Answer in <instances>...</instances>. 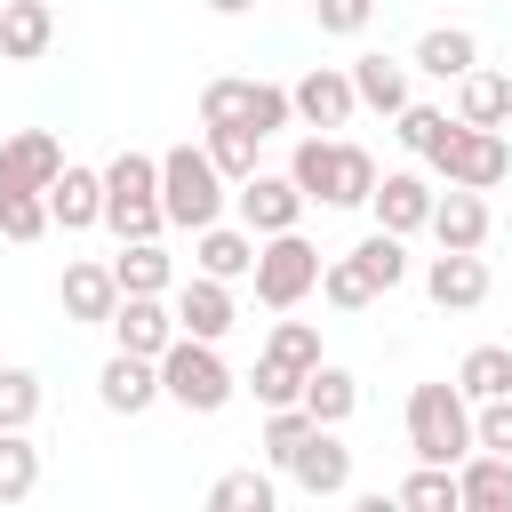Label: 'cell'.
Segmentation results:
<instances>
[{"label": "cell", "instance_id": "cell-45", "mask_svg": "<svg viewBox=\"0 0 512 512\" xmlns=\"http://www.w3.org/2000/svg\"><path fill=\"white\" fill-rule=\"evenodd\" d=\"M208 8H216V16H248L256 0H208Z\"/></svg>", "mask_w": 512, "mask_h": 512}, {"label": "cell", "instance_id": "cell-33", "mask_svg": "<svg viewBox=\"0 0 512 512\" xmlns=\"http://www.w3.org/2000/svg\"><path fill=\"white\" fill-rule=\"evenodd\" d=\"M200 144H208V160H216L224 184L256 176V144H264V136H248V128H200Z\"/></svg>", "mask_w": 512, "mask_h": 512}, {"label": "cell", "instance_id": "cell-37", "mask_svg": "<svg viewBox=\"0 0 512 512\" xmlns=\"http://www.w3.org/2000/svg\"><path fill=\"white\" fill-rule=\"evenodd\" d=\"M312 440V416H304V400H288V408H264V456L288 472V456Z\"/></svg>", "mask_w": 512, "mask_h": 512}, {"label": "cell", "instance_id": "cell-1", "mask_svg": "<svg viewBox=\"0 0 512 512\" xmlns=\"http://www.w3.org/2000/svg\"><path fill=\"white\" fill-rule=\"evenodd\" d=\"M224 200H232V184L216 176L208 144H168V152H160V216H168V224L200 232V224L224 216Z\"/></svg>", "mask_w": 512, "mask_h": 512}, {"label": "cell", "instance_id": "cell-21", "mask_svg": "<svg viewBox=\"0 0 512 512\" xmlns=\"http://www.w3.org/2000/svg\"><path fill=\"white\" fill-rule=\"evenodd\" d=\"M472 64H480V32L472 24H432L416 40V56H408V72H432V80H464Z\"/></svg>", "mask_w": 512, "mask_h": 512}, {"label": "cell", "instance_id": "cell-40", "mask_svg": "<svg viewBox=\"0 0 512 512\" xmlns=\"http://www.w3.org/2000/svg\"><path fill=\"white\" fill-rule=\"evenodd\" d=\"M320 296H328L336 312H368V304H376V288H368V272H360L352 256H336V264H320Z\"/></svg>", "mask_w": 512, "mask_h": 512}, {"label": "cell", "instance_id": "cell-15", "mask_svg": "<svg viewBox=\"0 0 512 512\" xmlns=\"http://www.w3.org/2000/svg\"><path fill=\"white\" fill-rule=\"evenodd\" d=\"M288 480H296L304 496H344V488H352V448L336 440V424H312V440L288 456Z\"/></svg>", "mask_w": 512, "mask_h": 512}, {"label": "cell", "instance_id": "cell-27", "mask_svg": "<svg viewBox=\"0 0 512 512\" xmlns=\"http://www.w3.org/2000/svg\"><path fill=\"white\" fill-rule=\"evenodd\" d=\"M368 192H376V160H368L360 144L336 136V152H328V184H320V208H368Z\"/></svg>", "mask_w": 512, "mask_h": 512}, {"label": "cell", "instance_id": "cell-19", "mask_svg": "<svg viewBox=\"0 0 512 512\" xmlns=\"http://www.w3.org/2000/svg\"><path fill=\"white\" fill-rule=\"evenodd\" d=\"M368 208H376V224L384 232H424V216H432V184L416 176V168H392V176H376V192H368Z\"/></svg>", "mask_w": 512, "mask_h": 512}, {"label": "cell", "instance_id": "cell-42", "mask_svg": "<svg viewBox=\"0 0 512 512\" xmlns=\"http://www.w3.org/2000/svg\"><path fill=\"white\" fill-rule=\"evenodd\" d=\"M312 24H320L328 40H360V32L376 24V0H312Z\"/></svg>", "mask_w": 512, "mask_h": 512}, {"label": "cell", "instance_id": "cell-25", "mask_svg": "<svg viewBox=\"0 0 512 512\" xmlns=\"http://www.w3.org/2000/svg\"><path fill=\"white\" fill-rule=\"evenodd\" d=\"M456 496H464V512H512V456L472 448L456 464Z\"/></svg>", "mask_w": 512, "mask_h": 512}, {"label": "cell", "instance_id": "cell-36", "mask_svg": "<svg viewBox=\"0 0 512 512\" xmlns=\"http://www.w3.org/2000/svg\"><path fill=\"white\" fill-rule=\"evenodd\" d=\"M248 392H256V408H288V400L304 392V368H288L280 352H256V368H248Z\"/></svg>", "mask_w": 512, "mask_h": 512}, {"label": "cell", "instance_id": "cell-3", "mask_svg": "<svg viewBox=\"0 0 512 512\" xmlns=\"http://www.w3.org/2000/svg\"><path fill=\"white\" fill-rule=\"evenodd\" d=\"M232 392H240V376L224 368L216 344L176 336V344L160 352V400H176L184 416H216V408H232Z\"/></svg>", "mask_w": 512, "mask_h": 512}, {"label": "cell", "instance_id": "cell-35", "mask_svg": "<svg viewBox=\"0 0 512 512\" xmlns=\"http://www.w3.org/2000/svg\"><path fill=\"white\" fill-rule=\"evenodd\" d=\"M296 112H288V88L280 80H248V104H240V128L248 136H280Z\"/></svg>", "mask_w": 512, "mask_h": 512}, {"label": "cell", "instance_id": "cell-39", "mask_svg": "<svg viewBox=\"0 0 512 512\" xmlns=\"http://www.w3.org/2000/svg\"><path fill=\"white\" fill-rule=\"evenodd\" d=\"M32 416H40V376L0 368V432H32Z\"/></svg>", "mask_w": 512, "mask_h": 512}, {"label": "cell", "instance_id": "cell-7", "mask_svg": "<svg viewBox=\"0 0 512 512\" xmlns=\"http://www.w3.org/2000/svg\"><path fill=\"white\" fill-rule=\"evenodd\" d=\"M232 208H240V224L264 240V232H296L312 200L296 192V176H288V168H280V176H264V168H256V176H240V184H232Z\"/></svg>", "mask_w": 512, "mask_h": 512}, {"label": "cell", "instance_id": "cell-38", "mask_svg": "<svg viewBox=\"0 0 512 512\" xmlns=\"http://www.w3.org/2000/svg\"><path fill=\"white\" fill-rule=\"evenodd\" d=\"M48 232V192H0V240L32 248Z\"/></svg>", "mask_w": 512, "mask_h": 512}, {"label": "cell", "instance_id": "cell-9", "mask_svg": "<svg viewBox=\"0 0 512 512\" xmlns=\"http://www.w3.org/2000/svg\"><path fill=\"white\" fill-rule=\"evenodd\" d=\"M424 296H432L440 312H480V304H488V256H480V248H440V256L424 264Z\"/></svg>", "mask_w": 512, "mask_h": 512}, {"label": "cell", "instance_id": "cell-29", "mask_svg": "<svg viewBox=\"0 0 512 512\" xmlns=\"http://www.w3.org/2000/svg\"><path fill=\"white\" fill-rule=\"evenodd\" d=\"M352 264H360V272H368V288H376V296H392V288H400V280H408V240H400V232H384V224H376V232H368V240H360V248H352Z\"/></svg>", "mask_w": 512, "mask_h": 512}, {"label": "cell", "instance_id": "cell-6", "mask_svg": "<svg viewBox=\"0 0 512 512\" xmlns=\"http://www.w3.org/2000/svg\"><path fill=\"white\" fill-rule=\"evenodd\" d=\"M432 168H440V184L496 192V184L512 176V144H504V128H464V120H448V136H440Z\"/></svg>", "mask_w": 512, "mask_h": 512}, {"label": "cell", "instance_id": "cell-41", "mask_svg": "<svg viewBox=\"0 0 512 512\" xmlns=\"http://www.w3.org/2000/svg\"><path fill=\"white\" fill-rule=\"evenodd\" d=\"M472 448H496V456H512V392H496V400H472Z\"/></svg>", "mask_w": 512, "mask_h": 512}, {"label": "cell", "instance_id": "cell-10", "mask_svg": "<svg viewBox=\"0 0 512 512\" xmlns=\"http://www.w3.org/2000/svg\"><path fill=\"white\" fill-rule=\"evenodd\" d=\"M288 112H296L304 128H344V120L360 112V96H352V72H344V64H312V72L288 88Z\"/></svg>", "mask_w": 512, "mask_h": 512}, {"label": "cell", "instance_id": "cell-31", "mask_svg": "<svg viewBox=\"0 0 512 512\" xmlns=\"http://www.w3.org/2000/svg\"><path fill=\"white\" fill-rule=\"evenodd\" d=\"M40 488V448L24 432H0V504H24Z\"/></svg>", "mask_w": 512, "mask_h": 512}, {"label": "cell", "instance_id": "cell-11", "mask_svg": "<svg viewBox=\"0 0 512 512\" xmlns=\"http://www.w3.org/2000/svg\"><path fill=\"white\" fill-rule=\"evenodd\" d=\"M56 168H64V144H56L48 128H16V136H0V192H48Z\"/></svg>", "mask_w": 512, "mask_h": 512}, {"label": "cell", "instance_id": "cell-13", "mask_svg": "<svg viewBox=\"0 0 512 512\" xmlns=\"http://www.w3.org/2000/svg\"><path fill=\"white\" fill-rule=\"evenodd\" d=\"M104 328H112L120 352H144V360H160V352L176 344V312H168V296H120Z\"/></svg>", "mask_w": 512, "mask_h": 512}, {"label": "cell", "instance_id": "cell-16", "mask_svg": "<svg viewBox=\"0 0 512 512\" xmlns=\"http://www.w3.org/2000/svg\"><path fill=\"white\" fill-rule=\"evenodd\" d=\"M48 224H64V232L104 224V168L64 160V168H56V184H48Z\"/></svg>", "mask_w": 512, "mask_h": 512}, {"label": "cell", "instance_id": "cell-2", "mask_svg": "<svg viewBox=\"0 0 512 512\" xmlns=\"http://www.w3.org/2000/svg\"><path fill=\"white\" fill-rule=\"evenodd\" d=\"M408 448H416V464H464L472 456V400L456 392V376L408 392Z\"/></svg>", "mask_w": 512, "mask_h": 512}, {"label": "cell", "instance_id": "cell-20", "mask_svg": "<svg viewBox=\"0 0 512 512\" xmlns=\"http://www.w3.org/2000/svg\"><path fill=\"white\" fill-rule=\"evenodd\" d=\"M192 264H200V272H216V280H248V272H256V232L216 216V224H200V232H192Z\"/></svg>", "mask_w": 512, "mask_h": 512}, {"label": "cell", "instance_id": "cell-44", "mask_svg": "<svg viewBox=\"0 0 512 512\" xmlns=\"http://www.w3.org/2000/svg\"><path fill=\"white\" fill-rule=\"evenodd\" d=\"M240 104H248V80H208L200 88V128H240Z\"/></svg>", "mask_w": 512, "mask_h": 512}, {"label": "cell", "instance_id": "cell-14", "mask_svg": "<svg viewBox=\"0 0 512 512\" xmlns=\"http://www.w3.org/2000/svg\"><path fill=\"white\" fill-rule=\"evenodd\" d=\"M96 400H104L112 416H144V408L160 400V360H144V352H120V344H112V360L96 368Z\"/></svg>", "mask_w": 512, "mask_h": 512}, {"label": "cell", "instance_id": "cell-24", "mask_svg": "<svg viewBox=\"0 0 512 512\" xmlns=\"http://www.w3.org/2000/svg\"><path fill=\"white\" fill-rule=\"evenodd\" d=\"M296 400H304V416H312V424H352V408H360V376H352V368H336V360H312Z\"/></svg>", "mask_w": 512, "mask_h": 512}, {"label": "cell", "instance_id": "cell-12", "mask_svg": "<svg viewBox=\"0 0 512 512\" xmlns=\"http://www.w3.org/2000/svg\"><path fill=\"white\" fill-rule=\"evenodd\" d=\"M424 232L440 240V248H488V192H472V184H448V192H432V216H424Z\"/></svg>", "mask_w": 512, "mask_h": 512}, {"label": "cell", "instance_id": "cell-34", "mask_svg": "<svg viewBox=\"0 0 512 512\" xmlns=\"http://www.w3.org/2000/svg\"><path fill=\"white\" fill-rule=\"evenodd\" d=\"M272 504H280V488L264 472H224L208 488V512H272Z\"/></svg>", "mask_w": 512, "mask_h": 512}, {"label": "cell", "instance_id": "cell-22", "mask_svg": "<svg viewBox=\"0 0 512 512\" xmlns=\"http://www.w3.org/2000/svg\"><path fill=\"white\" fill-rule=\"evenodd\" d=\"M456 120H464V128H512V72L472 64V72L456 80Z\"/></svg>", "mask_w": 512, "mask_h": 512}, {"label": "cell", "instance_id": "cell-18", "mask_svg": "<svg viewBox=\"0 0 512 512\" xmlns=\"http://www.w3.org/2000/svg\"><path fill=\"white\" fill-rule=\"evenodd\" d=\"M56 40V0H0V64H40Z\"/></svg>", "mask_w": 512, "mask_h": 512}, {"label": "cell", "instance_id": "cell-30", "mask_svg": "<svg viewBox=\"0 0 512 512\" xmlns=\"http://www.w3.org/2000/svg\"><path fill=\"white\" fill-rule=\"evenodd\" d=\"M392 496H400L408 512H464V496H456V464H416Z\"/></svg>", "mask_w": 512, "mask_h": 512}, {"label": "cell", "instance_id": "cell-28", "mask_svg": "<svg viewBox=\"0 0 512 512\" xmlns=\"http://www.w3.org/2000/svg\"><path fill=\"white\" fill-rule=\"evenodd\" d=\"M456 392H464V400L512 392V344H472V352L456 360Z\"/></svg>", "mask_w": 512, "mask_h": 512}, {"label": "cell", "instance_id": "cell-17", "mask_svg": "<svg viewBox=\"0 0 512 512\" xmlns=\"http://www.w3.org/2000/svg\"><path fill=\"white\" fill-rule=\"evenodd\" d=\"M56 296H64V320H80V328H104V320H112V304H120V280H112V264L80 256V264H64Z\"/></svg>", "mask_w": 512, "mask_h": 512}, {"label": "cell", "instance_id": "cell-23", "mask_svg": "<svg viewBox=\"0 0 512 512\" xmlns=\"http://www.w3.org/2000/svg\"><path fill=\"white\" fill-rule=\"evenodd\" d=\"M112 280H120V296H168V288H176V256L160 248V232H152V240H120Z\"/></svg>", "mask_w": 512, "mask_h": 512}, {"label": "cell", "instance_id": "cell-26", "mask_svg": "<svg viewBox=\"0 0 512 512\" xmlns=\"http://www.w3.org/2000/svg\"><path fill=\"white\" fill-rule=\"evenodd\" d=\"M344 72H352V96H360L368 112L392 120V112L408 104V64H400V56H352Z\"/></svg>", "mask_w": 512, "mask_h": 512}, {"label": "cell", "instance_id": "cell-43", "mask_svg": "<svg viewBox=\"0 0 512 512\" xmlns=\"http://www.w3.org/2000/svg\"><path fill=\"white\" fill-rule=\"evenodd\" d=\"M264 352H280L288 368H312V360H320V328H312V320H272Z\"/></svg>", "mask_w": 512, "mask_h": 512}, {"label": "cell", "instance_id": "cell-5", "mask_svg": "<svg viewBox=\"0 0 512 512\" xmlns=\"http://www.w3.org/2000/svg\"><path fill=\"white\" fill-rule=\"evenodd\" d=\"M248 280H256V304H264V312H296V304L320 288V248H312L304 232H264Z\"/></svg>", "mask_w": 512, "mask_h": 512}, {"label": "cell", "instance_id": "cell-8", "mask_svg": "<svg viewBox=\"0 0 512 512\" xmlns=\"http://www.w3.org/2000/svg\"><path fill=\"white\" fill-rule=\"evenodd\" d=\"M168 312H176V336H200V344H224V336L240 328V296H232V280H216V272H192Z\"/></svg>", "mask_w": 512, "mask_h": 512}, {"label": "cell", "instance_id": "cell-32", "mask_svg": "<svg viewBox=\"0 0 512 512\" xmlns=\"http://www.w3.org/2000/svg\"><path fill=\"white\" fill-rule=\"evenodd\" d=\"M392 136H400V144H408L416 160H432V152H440V136H448V112H440V104H416V96H408V104L392 112Z\"/></svg>", "mask_w": 512, "mask_h": 512}, {"label": "cell", "instance_id": "cell-4", "mask_svg": "<svg viewBox=\"0 0 512 512\" xmlns=\"http://www.w3.org/2000/svg\"><path fill=\"white\" fill-rule=\"evenodd\" d=\"M104 224L120 232V240H152L168 216H160V160L152 152H112L104 160Z\"/></svg>", "mask_w": 512, "mask_h": 512}]
</instances>
